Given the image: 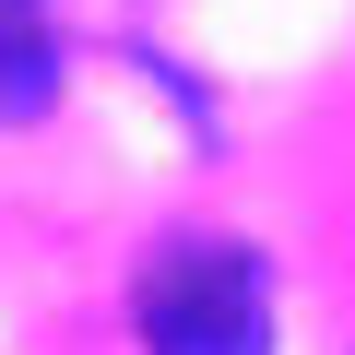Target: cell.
Listing matches in <instances>:
<instances>
[{
  "instance_id": "7a4b0ae2",
  "label": "cell",
  "mask_w": 355,
  "mask_h": 355,
  "mask_svg": "<svg viewBox=\"0 0 355 355\" xmlns=\"http://www.w3.org/2000/svg\"><path fill=\"white\" fill-rule=\"evenodd\" d=\"M60 107V36L24 24V12H0V130H24Z\"/></svg>"
},
{
  "instance_id": "3957f363",
  "label": "cell",
  "mask_w": 355,
  "mask_h": 355,
  "mask_svg": "<svg viewBox=\"0 0 355 355\" xmlns=\"http://www.w3.org/2000/svg\"><path fill=\"white\" fill-rule=\"evenodd\" d=\"M0 12H24V24H48V36H60V0H0Z\"/></svg>"
},
{
  "instance_id": "6da1fadb",
  "label": "cell",
  "mask_w": 355,
  "mask_h": 355,
  "mask_svg": "<svg viewBox=\"0 0 355 355\" xmlns=\"http://www.w3.org/2000/svg\"><path fill=\"white\" fill-rule=\"evenodd\" d=\"M142 355H272V272L237 237H166L130 284Z\"/></svg>"
}]
</instances>
